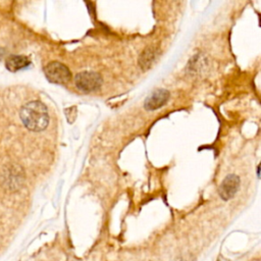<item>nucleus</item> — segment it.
<instances>
[{
	"instance_id": "f257e3e1",
	"label": "nucleus",
	"mask_w": 261,
	"mask_h": 261,
	"mask_svg": "<svg viewBox=\"0 0 261 261\" xmlns=\"http://www.w3.org/2000/svg\"><path fill=\"white\" fill-rule=\"evenodd\" d=\"M24 126L32 132H41L48 127L49 114L47 107L41 101H31L25 104L20 112Z\"/></svg>"
},
{
	"instance_id": "f03ea898",
	"label": "nucleus",
	"mask_w": 261,
	"mask_h": 261,
	"mask_svg": "<svg viewBox=\"0 0 261 261\" xmlns=\"http://www.w3.org/2000/svg\"><path fill=\"white\" fill-rule=\"evenodd\" d=\"M44 74L46 78L53 84H67L72 79V74L68 67L58 63V61H52L44 68Z\"/></svg>"
},
{
	"instance_id": "7ed1b4c3",
	"label": "nucleus",
	"mask_w": 261,
	"mask_h": 261,
	"mask_svg": "<svg viewBox=\"0 0 261 261\" xmlns=\"http://www.w3.org/2000/svg\"><path fill=\"white\" fill-rule=\"evenodd\" d=\"M75 84L79 90L85 93H90L100 89L102 85L101 75L94 72L79 73L75 76Z\"/></svg>"
},
{
	"instance_id": "20e7f679",
	"label": "nucleus",
	"mask_w": 261,
	"mask_h": 261,
	"mask_svg": "<svg viewBox=\"0 0 261 261\" xmlns=\"http://www.w3.org/2000/svg\"><path fill=\"white\" fill-rule=\"evenodd\" d=\"M240 178L234 174L228 175L224 178L223 183L220 186V196L224 201L231 200L232 198L235 197L237 192L239 191L240 188Z\"/></svg>"
},
{
	"instance_id": "39448f33",
	"label": "nucleus",
	"mask_w": 261,
	"mask_h": 261,
	"mask_svg": "<svg viewBox=\"0 0 261 261\" xmlns=\"http://www.w3.org/2000/svg\"><path fill=\"white\" fill-rule=\"evenodd\" d=\"M168 98H170V92L163 90V89H159L155 91L154 93H152L146 99L144 103L145 110L149 112L156 111L160 109V107H162L163 105H165V103L168 101Z\"/></svg>"
},
{
	"instance_id": "423d86ee",
	"label": "nucleus",
	"mask_w": 261,
	"mask_h": 261,
	"mask_svg": "<svg viewBox=\"0 0 261 261\" xmlns=\"http://www.w3.org/2000/svg\"><path fill=\"white\" fill-rule=\"evenodd\" d=\"M31 65V60L25 55H11L5 60V67L9 72L15 73Z\"/></svg>"
},
{
	"instance_id": "0eeeda50",
	"label": "nucleus",
	"mask_w": 261,
	"mask_h": 261,
	"mask_svg": "<svg viewBox=\"0 0 261 261\" xmlns=\"http://www.w3.org/2000/svg\"><path fill=\"white\" fill-rule=\"evenodd\" d=\"M156 59V50L153 48L146 49L139 58V66L143 71H147L151 68L152 64L154 63Z\"/></svg>"
},
{
	"instance_id": "6e6552de",
	"label": "nucleus",
	"mask_w": 261,
	"mask_h": 261,
	"mask_svg": "<svg viewBox=\"0 0 261 261\" xmlns=\"http://www.w3.org/2000/svg\"><path fill=\"white\" fill-rule=\"evenodd\" d=\"M257 176L259 177V165L257 166Z\"/></svg>"
}]
</instances>
